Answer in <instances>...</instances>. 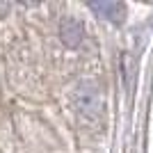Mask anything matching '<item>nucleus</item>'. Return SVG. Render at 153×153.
<instances>
[{"mask_svg": "<svg viewBox=\"0 0 153 153\" xmlns=\"http://www.w3.org/2000/svg\"><path fill=\"white\" fill-rule=\"evenodd\" d=\"M91 9L98 14H103L108 21H112V23H121L123 21V14H126V7L121 5V2H91Z\"/></svg>", "mask_w": 153, "mask_h": 153, "instance_id": "1", "label": "nucleus"}, {"mask_svg": "<svg viewBox=\"0 0 153 153\" xmlns=\"http://www.w3.org/2000/svg\"><path fill=\"white\" fill-rule=\"evenodd\" d=\"M80 34H82V25H80L78 21L69 19V21L62 25V37L66 39V44H69V37H80Z\"/></svg>", "mask_w": 153, "mask_h": 153, "instance_id": "2", "label": "nucleus"}]
</instances>
